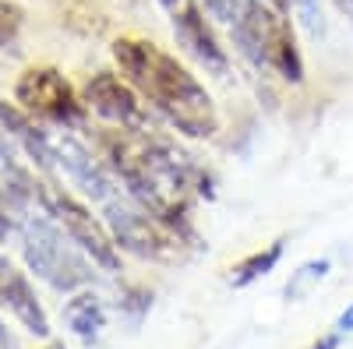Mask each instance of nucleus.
I'll return each mask as SVG.
<instances>
[{"instance_id":"nucleus-3","label":"nucleus","mask_w":353,"mask_h":349,"mask_svg":"<svg viewBox=\"0 0 353 349\" xmlns=\"http://www.w3.org/2000/svg\"><path fill=\"white\" fill-rule=\"evenodd\" d=\"M205 8L226 28L230 43L251 67L269 71L290 85L304 81V56L293 21L269 0H205Z\"/></svg>"},{"instance_id":"nucleus-19","label":"nucleus","mask_w":353,"mask_h":349,"mask_svg":"<svg viewBox=\"0 0 353 349\" xmlns=\"http://www.w3.org/2000/svg\"><path fill=\"white\" fill-rule=\"evenodd\" d=\"M339 342H343V332H329V335H318L307 349H339Z\"/></svg>"},{"instance_id":"nucleus-1","label":"nucleus","mask_w":353,"mask_h":349,"mask_svg":"<svg viewBox=\"0 0 353 349\" xmlns=\"http://www.w3.org/2000/svg\"><path fill=\"white\" fill-rule=\"evenodd\" d=\"M103 162L124 191L163 222L194 237L191 205L194 198H212V180L184 149H176L159 131H124L110 127L99 134ZM198 240V237H194Z\"/></svg>"},{"instance_id":"nucleus-2","label":"nucleus","mask_w":353,"mask_h":349,"mask_svg":"<svg viewBox=\"0 0 353 349\" xmlns=\"http://www.w3.org/2000/svg\"><path fill=\"white\" fill-rule=\"evenodd\" d=\"M110 53L121 74L134 85V92L152 106V113L163 116L184 138L205 141L219 131V109L209 89L159 43L121 36L110 46Z\"/></svg>"},{"instance_id":"nucleus-9","label":"nucleus","mask_w":353,"mask_h":349,"mask_svg":"<svg viewBox=\"0 0 353 349\" xmlns=\"http://www.w3.org/2000/svg\"><path fill=\"white\" fill-rule=\"evenodd\" d=\"M159 8L170 18V28L176 36V46H181L198 67H205L209 74H226L230 71V56L226 46L219 43L212 21L205 18L198 0H159Z\"/></svg>"},{"instance_id":"nucleus-7","label":"nucleus","mask_w":353,"mask_h":349,"mask_svg":"<svg viewBox=\"0 0 353 349\" xmlns=\"http://www.w3.org/2000/svg\"><path fill=\"white\" fill-rule=\"evenodd\" d=\"M14 103L32 113L36 120L53 124V127H85L88 120V106L85 99L71 89V81L57 71V67H28L14 81Z\"/></svg>"},{"instance_id":"nucleus-18","label":"nucleus","mask_w":353,"mask_h":349,"mask_svg":"<svg viewBox=\"0 0 353 349\" xmlns=\"http://www.w3.org/2000/svg\"><path fill=\"white\" fill-rule=\"evenodd\" d=\"M21 25H25V11L14 0H0V50H11L18 43Z\"/></svg>"},{"instance_id":"nucleus-15","label":"nucleus","mask_w":353,"mask_h":349,"mask_svg":"<svg viewBox=\"0 0 353 349\" xmlns=\"http://www.w3.org/2000/svg\"><path fill=\"white\" fill-rule=\"evenodd\" d=\"M329 272H332V261H329V257H311V261H304L297 272H290L286 300H290V304H304L314 289L329 279Z\"/></svg>"},{"instance_id":"nucleus-13","label":"nucleus","mask_w":353,"mask_h":349,"mask_svg":"<svg viewBox=\"0 0 353 349\" xmlns=\"http://www.w3.org/2000/svg\"><path fill=\"white\" fill-rule=\"evenodd\" d=\"M64 325L78 339H85V342L99 339L103 328H106V307H103V300L92 293V289H74V297L64 304Z\"/></svg>"},{"instance_id":"nucleus-25","label":"nucleus","mask_w":353,"mask_h":349,"mask_svg":"<svg viewBox=\"0 0 353 349\" xmlns=\"http://www.w3.org/2000/svg\"><path fill=\"white\" fill-rule=\"evenodd\" d=\"M46 349H68V346H64V342H50Z\"/></svg>"},{"instance_id":"nucleus-16","label":"nucleus","mask_w":353,"mask_h":349,"mask_svg":"<svg viewBox=\"0 0 353 349\" xmlns=\"http://www.w3.org/2000/svg\"><path fill=\"white\" fill-rule=\"evenodd\" d=\"M117 310L128 317V325H131V328H138V325L145 321V314L152 310V293H149V289H141V286H128V289H121Z\"/></svg>"},{"instance_id":"nucleus-24","label":"nucleus","mask_w":353,"mask_h":349,"mask_svg":"<svg viewBox=\"0 0 353 349\" xmlns=\"http://www.w3.org/2000/svg\"><path fill=\"white\" fill-rule=\"evenodd\" d=\"M11 268H14V265H11V261H8V254L0 251V282H4V275H8Z\"/></svg>"},{"instance_id":"nucleus-20","label":"nucleus","mask_w":353,"mask_h":349,"mask_svg":"<svg viewBox=\"0 0 353 349\" xmlns=\"http://www.w3.org/2000/svg\"><path fill=\"white\" fill-rule=\"evenodd\" d=\"M336 332H343V335H350V332H353V304L336 317Z\"/></svg>"},{"instance_id":"nucleus-17","label":"nucleus","mask_w":353,"mask_h":349,"mask_svg":"<svg viewBox=\"0 0 353 349\" xmlns=\"http://www.w3.org/2000/svg\"><path fill=\"white\" fill-rule=\"evenodd\" d=\"M293 14L301 18L304 32L311 39H325L329 21H325V11H321V0H293Z\"/></svg>"},{"instance_id":"nucleus-21","label":"nucleus","mask_w":353,"mask_h":349,"mask_svg":"<svg viewBox=\"0 0 353 349\" xmlns=\"http://www.w3.org/2000/svg\"><path fill=\"white\" fill-rule=\"evenodd\" d=\"M0 349H21V346H18V339L11 335V328L4 325V317H0Z\"/></svg>"},{"instance_id":"nucleus-10","label":"nucleus","mask_w":353,"mask_h":349,"mask_svg":"<svg viewBox=\"0 0 353 349\" xmlns=\"http://www.w3.org/2000/svg\"><path fill=\"white\" fill-rule=\"evenodd\" d=\"M53 149H57V173H64L85 198L106 205L110 198L121 194V180L113 177V169L88 152L68 127L53 131Z\"/></svg>"},{"instance_id":"nucleus-14","label":"nucleus","mask_w":353,"mask_h":349,"mask_svg":"<svg viewBox=\"0 0 353 349\" xmlns=\"http://www.w3.org/2000/svg\"><path fill=\"white\" fill-rule=\"evenodd\" d=\"M283 244L286 240H272L265 251H254L244 261H237V265L230 268V286L233 289H248L251 282H258V279H265L269 272H276V265L283 261Z\"/></svg>"},{"instance_id":"nucleus-5","label":"nucleus","mask_w":353,"mask_h":349,"mask_svg":"<svg viewBox=\"0 0 353 349\" xmlns=\"http://www.w3.org/2000/svg\"><path fill=\"white\" fill-rule=\"evenodd\" d=\"M103 222L113 233L117 247L134 257H145V261H181L184 247H201L194 237H188L176 226L152 215L145 205H138L131 194L110 198L103 205Z\"/></svg>"},{"instance_id":"nucleus-4","label":"nucleus","mask_w":353,"mask_h":349,"mask_svg":"<svg viewBox=\"0 0 353 349\" xmlns=\"http://www.w3.org/2000/svg\"><path fill=\"white\" fill-rule=\"evenodd\" d=\"M18 247H21L28 272H36V279L61 289V293H74V289H85L92 282V261H88V254L50 215H32V209H28L25 222H21Z\"/></svg>"},{"instance_id":"nucleus-11","label":"nucleus","mask_w":353,"mask_h":349,"mask_svg":"<svg viewBox=\"0 0 353 349\" xmlns=\"http://www.w3.org/2000/svg\"><path fill=\"white\" fill-rule=\"evenodd\" d=\"M0 131L11 134V141L39 166L43 173H57V149H53V131H46L32 113H25L21 106L0 99Z\"/></svg>"},{"instance_id":"nucleus-22","label":"nucleus","mask_w":353,"mask_h":349,"mask_svg":"<svg viewBox=\"0 0 353 349\" xmlns=\"http://www.w3.org/2000/svg\"><path fill=\"white\" fill-rule=\"evenodd\" d=\"M269 4H272V8L279 11V14H286V18L293 14V0H269Z\"/></svg>"},{"instance_id":"nucleus-12","label":"nucleus","mask_w":353,"mask_h":349,"mask_svg":"<svg viewBox=\"0 0 353 349\" xmlns=\"http://www.w3.org/2000/svg\"><path fill=\"white\" fill-rule=\"evenodd\" d=\"M0 307L11 310V317L25 332H32L36 339H50V332H53L50 317H46V310H43V304L36 297V286L28 282L25 272L11 268L4 275V282H0Z\"/></svg>"},{"instance_id":"nucleus-23","label":"nucleus","mask_w":353,"mask_h":349,"mask_svg":"<svg viewBox=\"0 0 353 349\" xmlns=\"http://www.w3.org/2000/svg\"><path fill=\"white\" fill-rule=\"evenodd\" d=\"M336 8H339V11L346 14V21L353 25V0H336Z\"/></svg>"},{"instance_id":"nucleus-6","label":"nucleus","mask_w":353,"mask_h":349,"mask_svg":"<svg viewBox=\"0 0 353 349\" xmlns=\"http://www.w3.org/2000/svg\"><path fill=\"white\" fill-rule=\"evenodd\" d=\"M36 205L43 215H50L57 226H61L68 237L88 254L96 268L103 272H121V247H117L113 233L106 229L103 219H96L74 194H68L64 187H53L46 180H39L36 187Z\"/></svg>"},{"instance_id":"nucleus-8","label":"nucleus","mask_w":353,"mask_h":349,"mask_svg":"<svg viewBox=\"0 0 353 349\" xmlns=\"http://www.w3.org/2000/svg\"><path fill=\"white\" fill-rule=\"evenodd\" d=\"M81 99H85L88 113L103 116V120L113 124V127H124V131H156L152 106L134 92V85L124 74L96 71L92 78L85 81Z\"/></svg>"}]
</instances>
